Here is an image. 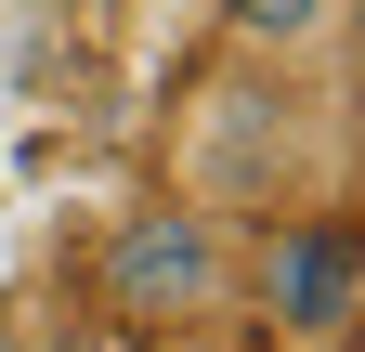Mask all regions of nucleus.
I'll use <instances>...</instances> for the list:
<instances>
[{
  "label": "nucleus",
  "mask_w": 365,
  "mask_h": 352,
  "mask_svg": "<svg viewBox=\"0 0 365 352\" xmlns=\"http://www.w3.org/2000/svg\"><path fill=\"white\" fill-rule=\"evenodd\" d=\"M235 274H248V248H235V222H222V209H196V196H144V209H118L105 248H91V300H105L118 339L235 326Z\"/></svg>",
  "instance_id": "obj_1"
},
{
  "label": "nucleus",
  "mask_w": 365,
  "mask_h": 352,
  "mask_svg": "<svg viewBox=\"0 0 365 352\" xmlns=\"http://www.w3.org/2000/svg\"><path fill=\"white\" fill-rule=\"evenodd\" d=\"M287 170H300V105H287V78L248 66V78H209L196 105H182V183L170 196H196V209H274L287 196Z\"/></svg>",
  "instance_id": "obj_2"
},
{
  "label": "nucleus",
  "mask_w": 365,
  "mask_h": 352,
  "mask_svg": "<svg viewBox=\"0 0 365 352\" xmlns=\"http://www.w3.org/2000/svg\"><path fill=\"white\" fill-rule=\"evenodd\" d=\"M235 300H261L287 352H339V339H352V314H365V261H352V235H339V222H274V235L248 248Z\"/></svg>",
  "instance_id": "obj_3"
},
{
  "label": "nucleus",
  "mask_w": 365,
  "mask_h": 352,
  "mask_svg": "<svg viewBox=\"0 0 365 352\" xmlns=\"http://www.w3.org/2000/svg\"><path fill=\"white\" fill-rule=\"evenodd\" d=\"M222 39H235V66L300 78V66H327L352 39V0H222Z\"/></svg>",
  "instance_id": "obj_4"
},
{
  "label": "nucleus",
  "mask_w": 365,
  "mask_h": 352,
  "mask_svg": "<svg viewBox=\"0 0 365 352\" xmlns=\"http://www.w3.org/2000/svg\"><path fill=\"white\" fill-rule=\"evenodd\" d=\"M144 352H261V339H235V326H170V339H144Z\"/></svg>",
  "instance_id": "obj_5"
}]
</instances>
